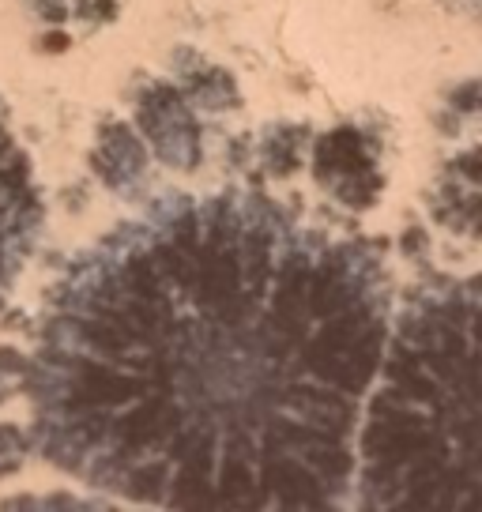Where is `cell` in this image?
I'll return each instance as SVG.
<instances>
[{
  "label": "cell",
  "instance_id": "cell-8",
  "mask_svg": "<svg viewBox=\"0 0 482 512\" xmlns=\"http://www.w3.org/2000/svg\"><path fill=\"white\" fill-rule=\"evenodd\" d=\"M306 275L290 272L279 290H275V324L290 332V336H298L302 332V320H306Z\"/></svg>",
  "mask_w": 482,
  "mask_h": 512
},
{
  "label": "cell",
  "instance_id": "cell-1",
  "mask_svg": "<svg viewBox=\"0 0 482 512\" xmlns=\"http://www.w3.org/2000/svg\"><path fill=\"white\" fill-rule=\"evenodd\" d=\"M264 482H268V494L279 497V505H287V509H321L324 505L317 475L298 460H268Z\"/></svg>",
  "mask_w": 482,
  "mask_h": 512
},
{
  "label": "cell",
  "instance_id": "cell-6",
  "mask_svg": "<svg viewBox=\"0 0 482 512\" xmlns=\"http://www.w3.org/2000/svg\"><path fill=\"white\" fill-rule=\"evenodd\" d=\"M140 392V381L132 377H121V373H110L102 366H87L80 373V384H76V396L83 403H125Z\"/></svg>",
  "mask_w": 482,
  "mask_h": 512
},
{
  "label": "cell",
  "instance_id": "cell-3",
  "mask_svg": "<svg viewBox=\"0 0 482 512\" xmlns=\"http://www.w3.org/2000/svg\"><path fill=\"white\" fill-rule=\"evenodd\" d=\"M283 441H287L298 456H302V464H309L313 471H321V475H347V452L339 445H332V433L324 430H283Z\"/></svg>",
  "mask_w": 482,
  "mask_h": 512
},
{
  "label": "cell",
  "instance_id": "cell-5",
  "mask_svg": "<svg viewBox=\"0 0 482 512\" xmlns=\"http://www.w3.org/2000/svg\"><path fill=\"white\" fill-rule=\"evenodd\" d=\"M193 283H200V302L204 305H223L230 302L234 294H238V283H241V268L238 260L230 253H211L208 260H204V268H196V279Z\"/></svg>",
  "mask_w": 482,
  "mask_h": 512
},
{
  "label": "cell",
  "instance_id": "cell-10",
  "mask_svg": "<svg viewBox=\"0 0 482 512\" xmlns=\"http://www.w3.org/2000/svg\"><path fill=\"white\" fill-rule=\"evenodd\" d=\"M162 475H166L162 467H144V471L132 479V494H136V497H155V494H159Z\"/></svg>",
  "mask_w": 482,
  "mask_h": 512
},
{
  "label": "cell",
  "instance_id": "cell-9",
  "mask_svg": "<svg viewBox=\"0 0 482 512\" xmlns=\"http://www.w3.org/2000/svg\"><path fill=\"white\" fill-rule=\"evenodd\" d=\"M226 494L230 505H253V471L245 467V460H226L223 464V486H219Z\"/></svg>",
  "mask_w": 482,
  "mask_h": 512
},
{
  "label": "cell",
  "instance_id": "cell-4",
  "mask_svg": "<svg viewBox=\"0 0 482 512\" xmlns=\"http://www.w3.org/2000/svg\"><path fill=\"white\" fill-rule=\"evenodd\" d=\"M290 407L324 433H343L351 426V407L339 400V396H332V392L298 388V392H290Z\"/></svg>",
  "mask_w": 482,
  "mask_h": 512
},
{
  "label": "cell",
  "instance_id": "cell-7",
  "mask_svg": "<svg viewBox=\"0 0 482 512\" xmlns=\"http://www.w3.org/2000/svg\"><path fill=\"white\" fill-rule=\"evenodd\" d=\"M170 430H174V411H170L166 403H147L140 411H132V415L125 418V426H121L129 445H155V441H162Z\"/></svg>",
  "mask_w": 482,
  "mask_h": 512
},
{
  "label": "cell",
  "instance_id": "cell-2",
  "mask_svg": "<svg viewBox=\"0 0 482 512\" xmlns=\"http://www.w3.org/2000/svg\"><path fill=\"white\" fill-rule=\"evenodd\" d=\"M174 501L181 509H211V452L208 441L196 437L181 448V471L174 479Z\"/></svg>",
  "mask_w": 482,
  "mask_h": 512
}]
</instances>
